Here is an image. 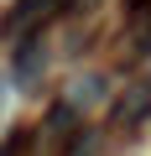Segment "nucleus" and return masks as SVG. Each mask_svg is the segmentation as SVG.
Instances as JSON below:
<instances>
[{
    "instance_id": "6",
    "label": "nucleus",
    "mask_w": 151,
    "mask_h": 156,
    "mask_svg": "<svg viewBox=\"0 0 151 156\" xmlns=\"http://www.w3.org/2000/svg\"><path fill=\"white\" fill-rule=\"evenodd\" d=\"M120 5H125V16H130V21H141V16L151 11V0H120Z\"/></svg>"
},
{
    "instance_id": "2",
    "label": "nucleus",
    "mask_w": 151,
    "mask_h": 156,
    "mask_svg": "<svg viewBox=\"0 0 151 156\" xmlns=\"http://www.w3.org/2000/svg\"><path fill=\"white\" fill-rule=\"evenodd\" d=\"M47 68V42H42V31H26L21 42H16V57H11V73L21 78V83H31V78Z\"/></svg>"
},
{
    "instance_id": "5",
    "label": "nucleus",
    "mask_w": 151,
    "mask_h": 156,
    "mask_svg": "<svg viewBox=\"0 0 151 156\" xmlns=\"http://www.w3.org/2000/svg\"><path fill=\"white\" fill-rule=\"evenodd\" d=\"M26 146H31V130H11L5 146H0V156H26Z\"/></svg>"
},
{
    "instance_id": "1",
    "label": "nucleus",
    "mask_w": 151,
    "mask_h": 156,
    "mask_svg": "<svg viewBox=\"0 0 151 156\" xmlns=\"http://www.w3.org/2000/svg\"><path fill=\"white\" fill-rule=\"evenodd\" d=\"M73 0H16V5L5 11V37H26V31H42L47 21L68 16Z\"/></svg>"
},
{
    "instance_id": "4",
    "label": "nucleus",
    "mask_w": 151,
    "mask_h": 156,
    "mask_svg": "<svg viewBox=\"0 0 151 156\" xmlns=\"http://www.w3.org/2000/svg\"><path fill=\"white\" fill-rule=\"evenodd\" d=\"M94 140H99L94 130H73V140H68V151H63V156H94Z\"/></svg>"
},
{
    "instance_id": "8",
    "label": "nucleus",
    "mask_w": 151,
    "mask_h": 156,
    "mask_svg": "<svg viewBox=\"0 0 151 156\" xmlns=\"http://www.w3.org/2000/svg\"><path fill=\"white\" fill-rule=\"evenodd\" d=\"M0 104H5V78H0Z\"/></svg>"
},
{
    "instance_id": "3",
    "label": "nucleus",
    "mask_w": 151,
    "mask_h": 156,
    "mask_svg": "<svg viewBox=\"0 0 151 156\" xmlns=\"http://www.w3.org/2000/svg\"><path fill=\"white\" fill-rule=\"evenodd\" d=\"M151 115V89H130V99L115 104V125H141Z\"/></svg>"
},
{
    "instance_id": "7",
    "label": "nucleus",
    "mask_w": 151,
    "mask_h": 156,
    "mask_svg": "<svg viewBox=\"0 0 151 156\" xmlns=\"http://www.w3.org/2000/svg\"><path fill=\"white\" fill-rule=\"evenodd\" d=\"M141 52H151V26H146V31H141Z\"/></svg>"
}]
</instances>
